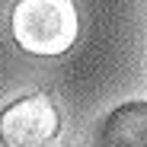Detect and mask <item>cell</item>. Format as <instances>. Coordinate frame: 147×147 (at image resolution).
<instances>
[{
  "label": "cell",
  "mask_w": 147,
  "mask_h": 147,
  "mask_svg": "<svg viewBox=\"0 0 147 147\" xmlns=\"http://www.w3.org/2000/svg\"><path fill=\"white\" fill-rule=\"evenodd\" d=\"M10 29L22 51L55 58L77 42L80 13L74 0H19L10 13Z\"/></svg>",
  "instance_id": "1"
},
{
  "label": "cell",
  "mask_w": 147,
  "mask_h": 147,
  "mask_svg": "<svg viewBox=\"0 0 147 147\" xmlns=\"http://www.w3.org/2000/svg\"><path fill=\"white\" fill-rule=\"evenodd\" d=\"M61 131V112L51 93H29L0 109V147H45Z\"/></svg>",
  "instance_id": "2"
},
{
  "label": "cell",
  "mask_w": 147,
  "mask_h": 147,
  "mask_svg": "<svg viewBox=\"0 0 147 147\" xmlns=\"http://www.w3.org/2000/svg\"><path fill=\"white\" fill-rule=\"evenodd\" d=\"M96 147H147V102H128L106 115Z\"/></svg>",
  "instance_id": "3"
},
{
  "label": "cell",
  "mask_w": 147,
  "mask_h": 147,
  "mask_svg": "<svg viewBox=\"0 0 147 147\" xmlns=\"http://www.w3.org/2000/svg\"><path fill=\"white\" fill-rule=\"evenodd\" d=\"M45 147H58V144H45Z\"/></svg>",
  "instance_id": "4"
}]
</instances>
